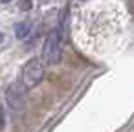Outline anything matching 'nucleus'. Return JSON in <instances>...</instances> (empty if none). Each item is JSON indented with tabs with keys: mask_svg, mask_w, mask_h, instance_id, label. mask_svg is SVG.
<instances>
[{
	"mask_svg": "<svg viewBox=\"0 0 134 132\" xmlns=\"http://www.w3.org/2000/svg\"><path fill=\"white\" fill-rule=\"evenodd\" d=\"M6 101L13 110H22L28 103V88L22 84V81L19 83H11L6 90Z\"/></svg>",
	"mask_w": 134,
	"mask_h": 132,
	"instance_id": "7ed1b4c3",
	"label": "nucleus"
},
{
	"mask_svg": "<svg viewBox=\"0 0 134 132\" xmlns=\"http://www.w3.org/2000/svg\"><path fill=\"white\" fill-rule=\"evenodd\" d=\"M61 33L57 30H52L44 42H42V62L53 66L61 62Z\"/></svg>",
	"mask_w": 134,
	"mask_h": 132,
	"instance_id": "f257e3e1",
	"label": "nucleus"
},
{
	"mask_svg": "<svg viewBox=\"0 0 134 132\" xmlns=\"http://www.w3.org/2000/svg\"><path fill=\"white\" fill-rule=\"evenodd\" d=\"M30 31H31V24H28V22H20V24L15 26V35H17V39H26Z\"/></svg>",
	"mask_w": 134,
	"mask_h": 132,
	"instance_id": "20e7f679",
	"label": "nucleus"
},
{
	"mask_svg": "<svg viewBox=\"0 0 134 132\" xmlns=\"http://www.w3.org/2000/svg\"><path fill=\"white\" fill-rule=\"evenodd\" d=\"M44 77V62L39 59H31L24 64L22 68V84L26 88L37 86Z\"/></svg>",
	"mask_w": 134,
	"mask_h": 132,
	"instance_id": "f03ea898",
	"label": "nucleus"
},
{
	"mask_svg": "<svg viewBox=\"0 0 134 132\" xmlns=\"http://www.w3.org/2000/svg\"><path fill=\"white\" fill-rule=\"evenodd\" d=\"M4 125H6V114H4L2 108H0V132L4 130Z\"/></svg>",
	"mask_w": 134,
	"mask_h": 132,
	"instance_id": "39448f33",
	"label": "nucleus"
}]
</instances>
